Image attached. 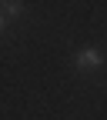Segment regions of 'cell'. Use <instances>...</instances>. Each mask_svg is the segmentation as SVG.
I'll list each match as a JSON object with an SVG mask.
<instances>
[{
    "label": "cell",
    "mask_w": 107,
    "mask_h": 120,
    "mask_svg": "<svg viewBox=\"0 0 107 120\" xmlns=\"http://www.w3.org/2000/svg\"><path fill=\"white\" fill-rule=\"evenodd\" d=\"M74 67H77V70H97V67H104V50L100 47L77 50V53H74Z\"/></svg>",
    "instance_id": "obj_1"
},
{
    "label": "cell",
    "mask_w": 107,
    "mask_h": 120,
    "mask_svg": "<svg viewBox=\"0 0 107 120\" xmlns=\"http://www.w3.org/2000/svg\"><path fill=\"white\" fill-rule=\"evenodd\" d=\"M4 7V17H17V13L24 10V4H17V0H10V4H0Z\"/></svg>",
    "instance_id": "obj_2"
},
{
    "label": "cell",
    "mask_w": 107,
    "mask_h": 120,
    "mask_svg": "<svg viewBox=\"0 0 107 120\" xmlns=\"http://www.w3.org/2000/svg\"><path fill=\"white\" fill-rule=\"evenodd\" d=\"M7 27V17H4V10H0V30H4Z\"/></svg>",
    "instance_id": "obj_3"
}]
</instances>
